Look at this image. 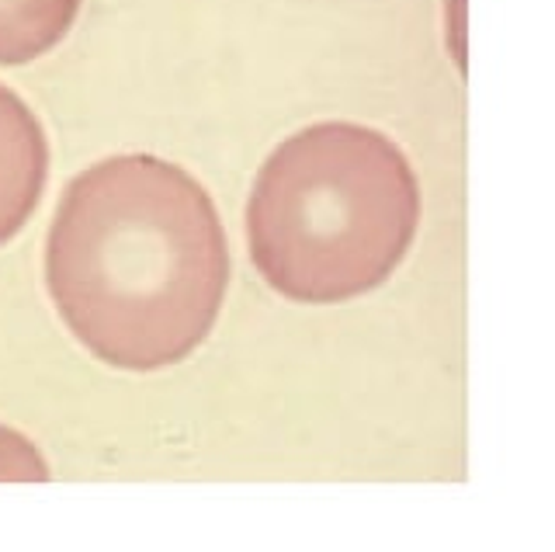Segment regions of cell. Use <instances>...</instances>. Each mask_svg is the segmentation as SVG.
Returning a JSON list of instances; mask_svg holds the SVG:
<instances>
[{"label":"cell","mask_w":555,"mask_h":552,"mask_svg":"<svg viewBox=\"0 0 555 552\" xmlns=\"http://www.w3.org/2000/svg\"><path fill=\"white\" fill-rule=\"evenodd\" d=\"M46 181L49 140L39 115L0 84V247L28 227Z\"/></svg>","instance_id":"cell-3"},{"label":"cell","mask_w":555,"mask_h":552,"mask_svg":"<svg viewBox=\"0 0 555 552\" xmlns=\"http://www.w3.org/2000/svg\"><path fill=\"white\" fill-rule=\"evenodd\" d=\"M243 227L268 288L288 303L337 306L403 265L421 230V181L386 132L317 123L260 164Z\"/></svg>","instance_id":"cell-2"},{"label":"cell","mask_w":555,"mask_h":552,"mask_svg":"<svg viewBox=\"0 0 555 552\" xmlns=\"http://www.w3.org/2000/svg\"><path fill=\"white\" fill-rule=\"evenodd\" d=\"M46 288L66 331L112 369L178 365L212 334L230 244L184 167L121 153L69 181L46 233Z\"/></svg>","instance_id":"cell-1"},{"label":"cell","mask_w":555,"mask_h":552,"mask_svg":"<svg viewBox=\"0 0 555 552\" xmlns=\"http://www.w3.org/2000/svg\"><path fill=\"white\" fill-rule=\"evenodd\" d=\"M83 0H0V66L46 56L74 28Z\"/></svg>","instance_id":"cell-4"},{"label":"cell","mask_w":555,"mask_h":552,"mask_svg":"<svg viewBox=\"0 0 555 552\" xmlns=\"http://www.w3.org/2000/svg\"><path fill=\"white\" fill-rule=\"evenodd\" d=\"M49 465L22 431L0 424V483H46Z\"/></svg>","instance_id":"cell-5"}]
</instances>
